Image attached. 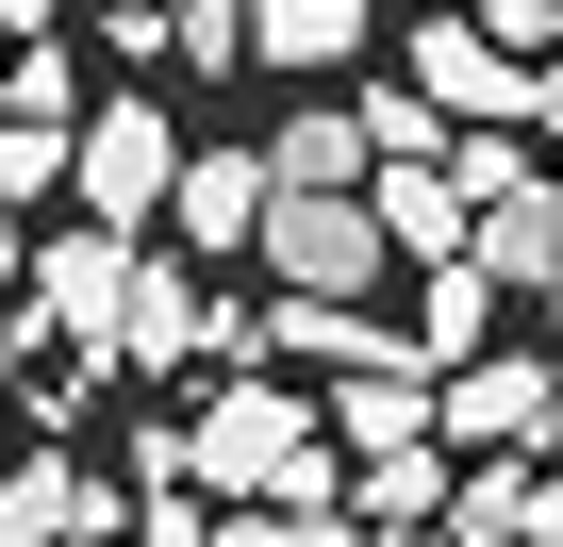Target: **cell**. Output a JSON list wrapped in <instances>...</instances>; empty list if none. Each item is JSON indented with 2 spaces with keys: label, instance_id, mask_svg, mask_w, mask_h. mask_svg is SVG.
<instances>
[{
  "label": "cell",
  "instance_id": "cell-8",
  "mask_svg": "<svg viewBox=\"0 0 563 547\" xmlns=\"http://www.w3.org/2000/svg\"><path fill=\"white\" fill-rule=\"evenodd\" d=\"M448 530H464V547H547V530H563L547 448H481V464H448Z\"/></svg>",
  "mask_w": 563,
  "mask_h": 547
},
{
  "label": "cell",
  "instance_id": "cell-21",
  "mask_svg": "<svg viewBox=\"0 0 563 547\" xmlns=\"http://www.w3.org/2000/svg\"><path fill=\"white\" fill-rule=\"evenodd\" d=\"M133 547H216V530H199V497H183V481H166V497H150V514H133Z\"/></svg>",
  "mask_w": 563,
  "mask_h": 547
},
{
  "label": "cell",
  "instance_id": "cell-12",
  "mask_svg": "<svg viewBox=\"0 0 563 547\" xmlns=\"http://www.w3.org/2000/svg\"><path fill=\"white\" fill-rule=\"evenodd\" d=\"M265 183H282V199H332V183H365V117H349V100H299V117L265 133Z\"/></svg>",
  "mask_w": 563,
  "mask_h": 547
},
{
  "label": "cell",
  "instance_id": "cell-18",
  "mask_svg": "<svg viewBox=\"0 0 563 547\" xmlns=\"http://www.w3.org/2000/svg\"><path fill=\"white\" fill-rule=\"evenodd\" d=\"M51 183H67V133H51V117H0V199H18V216H34Z\"/></svg>",
  "mask_w": 563,
  "mask_h": 547
},
{
  "label": "cell",
  "instance_id": "cell-13",
  "mask_svg": "<svg viewBox=\"0 0 563 547\" xmlns=\"http://www.w3.org/2000/svg\"><path fill=\"white\" fill-rule=\"evenodd\" d=\"M415 365H464V349H497V283L448 249V265H415V332H398Z\"/></svg>",
  "mask_w": 563,
  "mask_h": 547
},
{
  "label": "cell",
  "instance_id": "cell-9",
  "mask_svg": "<svg viewBox=\"0 0 563 547\" xmlns=\"http://www.w3.org/2000/svg\"><path fill=\"white\" fill-rule=\"evenodd\" d=\"M464 265H481L497 299H547V283H563V199H547V183L481 199V216H464Z\"/></svg>",
  "mask_w": 563,
  "mask_h": 547
},
{
  "label": "cell",
  "instance_id": "cell-10",
  "mask_svg": "<svg viewBox=\"0 0 563 547\" xmlns=\"http://www.w3.org/2000/svg\"><path fill=\"white\" fill-rule=\"evenodd\" d=\"M166 216H183V265H199V249H249V216H265V150H183V166H166Z\"/></svg>",
  "mask_w": 563,
  "mask_h": 547
},
{
  "label": "cell",
  "instance_id": "cell-1",
  "mask_svg": "<svg viewBox=\"0 0 563 547\" xmlns=\"http://www.w3.org/2000/svg\"><path fill=\"white\" fill-rule=\"evenodd\" d=\"M398 84L464 133V117H497V133H547L563 117V84H547V51H497L481 18H415V51H398Z\"/></svg>",
  "mask_w": 563,
  "mask_h": 547
},
{
  "label": "cell",
  "instance_id": "cell-2",
  "mask_svg": "<svg viewBox=\"0 0 563 547\" xmlns=\"http://www.w3.org/2000/svg\"><path fill=\"white\" fill-rule=\"evenodd\" d=\"M332 431L299 415V398H282V382H232L199 431H166V481H216V497H282V481H299Z\"/></svg>",
  "mask_w": 563,
  "mask_h": 547
},
{
  "label": "cell",
  "instance_id": "cell-5",
  "mask_svg": "<svg viewBox=\"0 0 563 547\" xmlns=\"http://www.w3.org/2000/svg\"><path fill=\"white\" fill-rule=\"evenodd\" d=\"M133 249L150 232H51V249H18V299H34V332H67L84 365H100V332H117V299H133Z\"/></svg>",
  "mask_w": 563,
  "mask_h": 547
},
{
  "label": "cell",
  "instance_id": "cell-26",
  "mask_svg": "<svg viewBox=\"0 0 563 547\" xmlns=\"http://www.w3.org/2000/svg\"><path fill=\"white\" fill-rule=\"evenodd\" d=\"M415 18H448V0H415Z\"/></svg>",
  "mask_w": 563,
  "mask_h": 547
},
{
  "label": "cell",
  "instance_id": "cell-11",
  "mask_svg": "<svg viewBox=\"0 0 563 547\" xmlns=\"http://www.w3.org/2000/svg\"><path fill=\"white\" fill-rule=\"evenodd\" d=\"M249 67L265 84H332V67H365V0H249Z\"/></svg>",
  "mask_w": 563,
  "mask_h": 547
},
{
  "label": "cell",
  "instance_id": "cell-16",
  "mask_svg": "<svg viewBox=\"0 0 563 547\" xmlns=\"http://www.w3.org/2000/svg\"><path fill=\"white\" fill-rule=\"evenodd\" d=\"M0 117H51V133H67V117H84V67H67L51 34H34V51H0Z\"/></svg>",
  "mask_w": 563,
  "mask_h": 547
},
{
  "label": "cell",
  "instance_id": "cell-19",
  "mask_svg": "<svg viewBox=\"0 0 563 547\" xmlns=\"http://www.w3.org/2000/svg\"><path fill=\"white\" fill-rule=\"evenodd\" d=\"M216 547H332V514H282V497H249V514H232Z\"/></svg>",
  "mask_w": 563,
  "mask_h": 547
},
{
  "label": "cell",
  "instance_id": "cell-17",
  "mask_svg": "<svg viewBox=\"0 0 563 547\" xmlns=\"http://www.w3.org/2000/svg\"><path fill=\"white\" fill-rule=\"evenodd\" d=\"M150 34H166L199 84H232V67H249V0H183V18H150Z\"/></svg>",
  "mask_w": 563,
  "mask_h": 547
},
{
  "label": "cell",
  "instance_id": "cell-24",
  "mask_svg": "<svg viewBox=\"0 0 563 547\" xmlns=\"http://www.w3.org/2000/svg\"><path fill=\"white\" fill-rule=\"evenodd\" d=\"M18 18H51V0H0V34H18Z\"/></svg>",
  "mask_w": 563,
  "mask_h": 547
},
{
  "label": "cell",
  "instance_id": "cell-4",
  "mask_svg": "<svg viewBox=\"0 0 563 547\" xmlns=\"http://www.w3.org/2000/svg\"><path fill=\"white\" fill-rule=\"evenodd\" d=\"M249 249L282 265V299H365V283H382V232H365V199H349V183H332V199H282V183H265Z\"/></svg>",
  "mask_w": 563,
  "mask_h": 547
},
{
  "label": "cell",
  "instance_id": "cell-20",
  "mask_svg": "<svg viewBox=\"0 0 563 547\" xmlns=\"http://www.w3.org/2000/svg\"><path fill=\"white\" fill-rule=\"evenodd\" d=\"M481 34H497V51H547V34H563V0H481Z\"/></svg>",
  "mask_w": 563,
  "mask_h": 547
},
{
  "label": "cell",
  "instance_id": "cell-3",
  "mask_svg": "<svg viewBox=\"0 0 563 547\" xmlns=\"http://www.w3.org/2000/svg\"><path fill=\"white\" fill-rule=\"evenodd\" d=\"M166 166H183L166 100H84V117H67V199H84L100 232H150V216H166Z\"/></svg>",
  "mask_w": 563,
  "mask_h": 547
},
{
  "label": "cell",
  "instance_id": "cell-23",
  "mask_svg": "<svg viewBox=\"0 0 563 547\" xmlns=\"http://www.w3.org/2000/svg\"><path fill=\"white\" fill-rule=\"evenodd\" d=\"M18 249H34V232H18V199H0V283H18Z\"/></svg>",
  "mask_w": 563,
  "mask_h": 547
},
{
  "label": "cell",
  "instance_id": "cell-25",
  "mask_svg": "<svg viewBox=\"0 0 563 547\" xmlns=\"http://www.w3.org/2000/svg\"><path fill=\"white\" fill-rule=\"evenodd\" d=\"M415 547H464V530H415Z\"/></svg>",
  "mask_w": 563,
  "mask_h": 547
},
{
  "label": "cell",
  "instance_id": "cell-14",
  "mask_svg": "<svg viewBox=\"0 0 563 547\" xmlns=\"http://www.w3.org/2000/svg\"><path fill=\"white\" fill-rule=\"evenodd\" d=\"M332 448H431V382L415 365H332Z\"/></svg>",
  "mask_w": 563,
  "mask_h": 547
},
{
  "label": "cell",
  "instance_id": "cell-15",
  "mask_svg": "<svg viewBox=\"0 0 563 547\" xmlns=\"http://www.w3.org/2000/svg\"><path fill=\"white\" fill-rule=\"evenodd\" d=\"M349 497H365L382 530H431V514H448V448H365V481H349Z\"/></svg>",
  "mask_w": 563,
  "mask_h": 547
},
{
  "label": "cell",
  "instance_id": "cell-7",
  "mask_svg": "<svg viewBox=\"0 0 563 547\" xmlns=\"http://www.w3.org/2000/svg\"><path fill=\"white\" fill-rule=\"evenodd\" d=\"M183 349H249V316L199 299V265H150V249H133V299H117L100 365H183Z\"/></svg>",
  "mask_w": 563,
  "mask_h": 547
},
{
  "label": "cell",
  "instance_id": "cell-6",
  "mask_svg": "<svg viewBox=\"0 0 563 547\" xmlns=\"http://www.w3.org/2000/svg\"><path fill=\"white\" fill-rule=\"evenodd\" d=\"M431 448H547V349H464V365H431Z\"/></svg>",
  "mask_w": 563,
  "mask_h": 547
},
{
  "label": "cell",
  "instance_id": "cell-22",
  "mask_svg": "<svg viewBox=\"0 0 563 547\" xmlns=\"http://www.w3.org/2000/svg\"><path fill=\"white\" fill-rule=\"evenodd\" d=\"M34 349H51V332H34V299H18V283H0V382H18Z\"/></svg>",
  "mask_w": 563,
  "mask_h": 547
}]
</instances>
